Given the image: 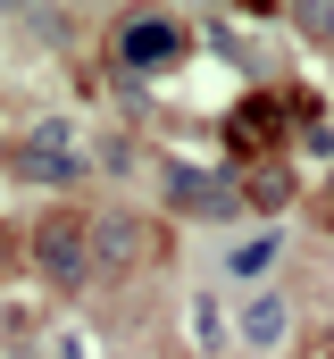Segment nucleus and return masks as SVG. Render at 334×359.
<instances>
[{
    "label": "nucleus",
    "instance_id": "f257e3e1",
    "mask_svg": "<svg viewBox=\"0 0 334 359\" xmlns=\"http://www.w3.org/2000/svg\"><path fill=\"white\" fill-rule=\"evenodd\" d=\"M25 176L34 184H76V126L67 117H42L25 134Z\"/></svg>",
    "mask_w": 334,
    "mask_h": 359
},
{
    "label": "nucleus",
    "instance_id": "f03ea898",
    "mask_svg": "<svg viewBox=\"0 0 334 359\" xmlns=\"http://www.w3.org/2000/svg\"><path fill=\"white\" fill-rule=\"evenodd\" d=\"M175 50H184V25H175V17H126V25H117V59L142 67V76L167 67Z\"/></svg>",
    "mask_w": 334,
    "mask_h": 359
},
{
    "label": "nucleus",
    "instance_id": "7ed1b4c3",
    "mask_svg": "<svg viewBox=\"0 0 334 359\" xmlns=\"http://www.w3.org/2000/svg\"><path fill=\"white\" fill-rule=\"evenodd\" d=\"M234 334H243L250 351H276V343L293 334V301H284V292H250L243 318H234Z\"/></svg>",
    "mask_w": 334,
    "mask_h": 359
},
{
    "label": "nucleus",
    "instance_id": "20e7f679",
    "mask_svg": "<svg viewBox=\"0 0 334 359\" xmlns=\"http://www.w3.org/2000/svg\"><path fill=\"white\" fill-rule=\"evenodd\" d=\"M34 259L59 276V284H76V276H84V226H76V217H51V226L34 234Z\"/></svg>",
    "mask_w": 334,
    "mask_h": 359
},
{
    "label": "nucleus",
    "instance_id": "39448f33",
    "mask_svg": "<svg viewBox=\"0 0 334 359\" xmlns=\"http://www.w3.org/2000/svg\"><path fill=\"white\" fill-rule=\"evenodd\" d=\"M276 259H284V234H276V226H259L250 243H234V251H226V276H243V284H259V276L276 268Z\"/></svg>",
    "mask_w": 334,
    "mask_h": 359
},
{
    "label": "nucleus",
    "instance_id": "423d86ee",
    "mask_svg": "<svg viewBox=\"0 0 334 359\" xmlns=\"http://www.w3.org/2000/svg\"><path fill=\"white\" fill-rule=\"evenodd\" d=\"M167 201L184 209V217H218L234 192H218V176H192V168H175V184H167Z\"/></svg>",
    "mask_w": 334,
    "mask_h": 359
},
{
    "label": "nucleus",
    "instance_id": "0eeeda50",
    "mask_svg": "<svg viewBox=\"0 0 334 359\" xmlns=\"http://www.w3.org/2000/svg\"><path fill=\"white\" fill-rule=\"evenodd\" d=\"M234 142H276V100H243L234 109Z\"/></svg>",
    "mask_w": 334,
    "mask_h": 359
}]
</instances>
